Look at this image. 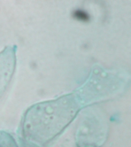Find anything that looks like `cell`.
<instances>
[{"label":"cell","mask_w":131,"mask_h":147,"mask_svg":"<svg viewBox=\"0 0 131 147\" xmlns=\"http://www.w3.org/2000/svg\"><path fill=\"white\" fill-rule=\"evenodd\" d=\"M73 16L76 19L82 21H88L90 19V16L88 14L82 10H75L73 12Z\"/></svg>","instance_id":"1"}]
</instances>
